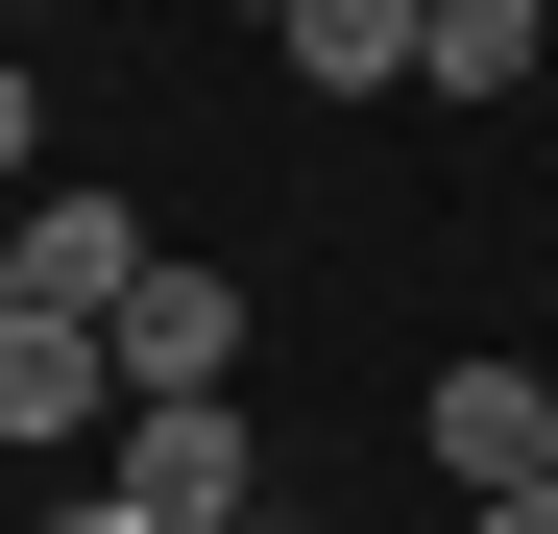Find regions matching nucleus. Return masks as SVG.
Segmentation results:
<instances>
[{
	"instance_id": "1",
	"label": "nucleus",
	"mask_w": 558,
	"mask_h": 534,
	"mask_svg": "<svg viewBox=\"0 0 558 534\" xmlns=\"http://www.w3.org/2000/svg\"><path fill=\"white\" fill-rule=\"evenodd\" d=\"M98 340H122V413H219L243 389V267H146Z\"/></svg>"
},
{
	"instance_id": "2",
	"label": "nucleus",
	"mask_w": 558,
	"mask_h": 534,
	"mask_svg": "<svg viewBox=\"0 0 558 534\" xmlns=\"http://www.w3.org/2000/svg\"><path fill=\"white\" fill-rule=\"evenodd\" d=\"M98 486H122L146 534H243V510H267V437H243V389H219V413H122Z\"/></svg>"
},
{
	"instance_id": "3",
	"label": "nucleus",
	"mask_w": 558,
	"mask_h": 534,
	"mask_svg": "<svg viewBox=\"0 0 558 534\" xmlns=\"http://www.w3.org/2000/svg\"><path fill=\"white\" fill-rule=\"evenodd\" d=\"M98 413H122V340H98V316H49V292H0V437L49 462V437H98Z\"/></svg>"
},
{
	"instance_id": "4",
	"label": "nucleus",
	"mask_w": 558,
	"mask_h": 534,
	"mask_svg": "<svg viewBox=\"0 0 558 534\" xmlns=\"http://www.w3.org/2000/svg\"><path fill=\"white\" fill-rule=\"evenodd\" d=\"M413 437H437V486L486 510V486H534V462H558V389H534V365H437V389H413Z\"/></svg>"
},
{
	"instance_id": "5",
	"label": "nucleus",
	"mask_w": 558,
	"mask_h": 534,
	"mask_svg": "<svg viewBox=\"0 0 558 534\" xmlns=\"http://www.w3.org/2000/svg\"><path fill=\"white\" fill-rule=\"evenodd\" d=\"M558 49V0H413V98H510Z\"/></svg>"
},
{
	"instance_id": "6",
	"label": "nucleus",
	"mask_w": 558,
	"mask_h": 534,
	"mask_svg": "<svg viewBox=\"0 0 558 534\" xmlns=\"http://www.w3.org/2000/svg\"><path fill=\"white\" fill-rule=\"evenodd\" d=\"M292 73L316 98H413V0H292Z\"/></svg>"
},
{
	"instance_id": "7",
	"label": "nucleus",
	"mask_w": 558,
	"mask_h": 534,
	"mask_svg": "<svg viewBox=\"0 0 558 534\" xmlns=\"http://www.w3.org/2000/svg\"><path fill=\"white\" fill-rule=\"evenodd\" d=\"M25 146H49V98H25V49H0V219H25Z\"/></svg>"
},
{
	"instance_id": "8",
	"label": "nucleus",
	"mask_w": 558,
	"mask_h": 534,
	"mask_svg": "<svg viewBox=\"0 0 558 534\" xmlns=\"http://www.w3.org/2000/svg\"><path fill=\"white\" fill-rule=\"evenodd\" d=\"M461 534H558V462H534V486H486V510H461Z\"/></svg>"
},
{
	"instance_id": "9",
	"label": "nucleus",
	"mask_w": 558,
	"mask_h": 534,
	"mask_svg": "<svg viewBox=\"0 0 558 534\" xmlns=\"http://www.w3.org/2000/svg\"><path fill=\"white\" fill-rule=\"evenodd\" d=\"M25 534H146V510H122V486H73V510H25Z\"/></svg>"
},
{
	"instance_id": "10",
	"label": "nucleus",
	"mask_w": 558,
	"mask_h": 534,
	"mask_svg": "<svg viewBox=\"0 0 558 534\" xmlns=\"http://www.w3.org/2000/svg\"><path fill=\"white\" fill-rule=\"evenodd\" d=\"M243 25H292V0H243Z\"/></svg>"
},
{
	"instance_id": "11",
	"label": "nucleus",
	"mask_w": 558,
	"mask_h": 534,
	"mask_svg": "<svg viewBox=\"0 0 558 534\" xmlns=\"http://www.w3.org/2000/svg\"><path fill=\"white\" fill-rule=\"evenodd\" d=\"M0 49H25V25H0Z\"/></svg>"
}]
</instances>
